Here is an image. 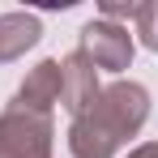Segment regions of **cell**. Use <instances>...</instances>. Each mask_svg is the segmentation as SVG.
Masks as SVG:
<instances>
[{
    "label": "cell",
    "instance_id": "8",
    "mask_svg": "<svg viewBox=\"0 0 158 158\" xmlns=\"http://www.w3.org/2000/svg\"><path fill=\"white\" fill-rule=\"evenodd\" d=\"M137 9H141V0H103L98 4L103 22H115V26H120V17L124 22H137Z\"/></svg>",
    "mask_w": 158,
    "mask_h": 158
},
{
    "label": "cell",
    "instance_id": "3",
    "mask_svg": "<svg viewBox=\"0 0 158 158\" xmlns=\"http://www.w3.org/2000/svg\"><path fill=\"white\" fill-rule=\"evenodd\" d=\"M94 69H107V73H124L132 64V34L115 22H85L81 26V47H77Z\"/></svg>",
    "mask_w": 158,
    "mask_h": 158
},
{
    "label": "cell",
    "instance_id": "1",
    "mask_svg": "<svg viewBox=\"0 0 158 158\" xmlns=\"http://www.w3.org/2000/svg\"><path fill=\"white\" fill-rule=\"evenodd\" d=\"M150 120V94L137 81H111L98 90L94 107L69 124V150L73 158H115L128 137L141 132Z\"/></svg>",
    "mask_w": 158,
    "mask_h": 158
},
{
    "label": "cell",
    "instance_id": "7",
    "mask_svg": "<svg viewBox=\"0 0 158 158\" xmlns=\"http://www.w3.org/2000/svg\"><path fill=\"white\" fill-rule=\"evenodd\" d=\"M132 26H137V39H141L150 52H158V0H141Z\"/></svg>",
    "mask_w": 158,
    "mask_h": 158
},
{
    "label": "cell",
    "instance_id": "2",
    "mask_svg": "<svg viewBox=\"0 0 158 158\" xmlns=\"http://www.w3.org/2000/svg\"><path fill=\"white\" fill-rule=\"evenodd\" d=\"M52 150H56L52 115H34L17 107L0 111V158H52Z\"/></svg>",
    "mask_w": 158,
    "mask_h": 158
},
{
    "label": "cell",
    "instance_id": "4",
    "mask_svg": "<svg viewBox=\"0 0 158 158\" xmlns=\"http://www.w3.org/2000/svg\"><path fill=\"white\" fill-rule=\"evenodd\" d=\"M98 90H103V85H98V69L81 52H69L60 60V103H64V111H69L73 120L94 107Z\"/></svg>",
    "mask_w": 158,
    "mask_h": 158
},
{
    "label": "cell",
    "instance_id": "6",
    "mask_svg": "<svg viewBox=\"0 0 158 158\" xmlns=\"http://www.w3.org/2000/svg\"><path fill=\"white\" fill-rule=\"evenodd\" d=\"M43 39V22L34 13H0V64L26 56Z\"/></svg>",
    "mask_w": 158,
    "mask_h": 158
},
{
    "label": "cell",
    "instance_id": "5",
    "mask_svg": "<svg viewBox=\"0 0 158 158\" xmlns=\"http://www.w3.org/2000/svg\"><path fill=\"white\" fill-rule=\"evenodd\" d=\"M60 103V60H39L26 73V81L17 85L13 103L17 111H34V115H52V107Z\"/></svg>",
    "mask_w": 158,
    "mask_h": 158
},
{
    "label": "cell",
    "instance_id": "9",
    "mask_svg": "<svg viewBox=\"0 0 158 158\" xmlns=\"http://www.w3.org/2000/svg\"><path fill=\"white\" fill-rule=\"evenodd\" d=\"M128 158H158V141H145V145H137Z\"/></svg>",
    "mask_w": 158,
    "mask_h": 158
}]
</instances>
